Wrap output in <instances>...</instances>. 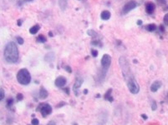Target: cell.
I'll return each mask as SVG.
<instances>
[{
    "mask_svg": "<svg viewBox=\"0 0 168 125\" xmlns=\"http://www.w3.org/2000/svg\"><path fill=\"white\" fill-rule=\"evenodd\" d=\"M119 64H120L121 72L123 74L124 79L126 83L127 88L129 89V91L132 94H136L140 91V86L138 84L137 81L136 80V78L134 77L133 74L130 69V64L126 60V58L125 57H120L119 58Z\"/></svg>",
    "mask_w": 168,
    "mask_h": 125,
    "instance_id": "1",
    "label": "cell"
},
{
    "mask_svg": "<svg viewBox=\"0 0 168 125\" xmlns=\"http://www.w3.org/2000/svg\"><path fill=\"white\" fill-rule=\"evenodd\" d=\"M4 59L8 64L17 63L19 58V53L17 44L14 42H8L4 48Z\"/></svg>",
    "mask_w": 168,
    "mask_h": 125,
    "instance_id": "2",
    "label": "cell"
},
{
    "mask_svg": "<svg viewBox=\"0 0 168 125\" xmlns=\"http://www.w3.org/2000/svg\"><path fill=\"white\" fill-rule=\"evenodd\" d=\"M18 82L22 85H28L31 82V75L27 68H21L17 74Z\"/></svg>",
    "mask_w": 168,
    "mask_h": 125,
    "instance_id": "3",
    "label": "cell"
},
{
    "mask_svg": "<svg viewBox=\"0 0 168 125\" xmlns=\"http://www.w3.org/2000/svg\"><path fill=\"white\" fill-rule=\"evenodd\" d=\"M37 111L40 112L41 115L45 118L47 117L48 115L51 114L52 111H53V108L50 105L46 103H41L37 107Z\"/></svg>",
    "mask_w": 168,
    "mask_h": 125,
    "instance_id": "4",
    "label": "cell"
},
{
    "mask_svg": "<svg viewBox=\"0 0 168 125\" xmlns=\"http://www.w3.org/2000/svg\"><path fill=\"white\" fill-rule=\"evenodd\" d=\"M100 63H101V68L105 71H107L111 64V57L109 54H104Z\"/></svg>",
    "mask_w": 168,
    "mask_h": 125,
    "instance_id": "5",
    "label": "cell"
},
{
    "mask_svg": "<svg viewBox=\"0 0 168 125\" xmlns=\"http://www.w3.org/2000/svg\"><path fill=\"white\" fill-rule=\"evenodd\" d=\"M136 6H137V3L135 0H130L124 5L123 8H122V14H126L128 13H130V11L133 10L134 8H136Z\"/></svg>",
    "mask_w": 168,
    "mask_h": 125,
    "instance_id": "6",
    "label": "cell"
},
{
    "mask_svg": "<svg viewBox=\"0 0 168 125\" xmlns=\"http://www.w3.org/2000/svg\"><path fill=\"white\" fill-rule=\"evenodd\" d=\"M83 82H84V79L80 76H77L76 78V81L73 85V90L76 96H79V88L82 86Z\"/></svg>",
    "mask_w": 168,
    "mask_h": 125,
    "instance_id": "7",
    "label": "cell"
},
{
    "mask_svg": "<svg viewBox=\"0 0 168 125\" xmlns=\"http://www.w3.org/2000/svg\"><path fill=\"white\" fill-rule=\"evenodd\" d=\"M67 83V79L64 76H59L58 78L55 79V84L58 88H63Z\"/></svg>",
    "mask_w": 168,
    "mask_h": 125,
    "instance_id": "8",
    "label": "cell"
},
{
    "mask_svg": "<svg viewBox=\"0 0 168 125\" xmlns=\"http://www.w3.org/2000/svg\"><path fill=\"white\" fill-rule=\"evenodd\" d=\"M155 9H156V5L154 3H151V2H148L147 4H146V12L148 14H151L154 13Z\"/></svg>",
    "mask_w": 168,
    "mask_h": 125,
    "instance_id": "9",
    "label": "cell"
},
{
    "mask_svg": "<svg viewBox=\"0 0 168 125\" xmlns=\"http://www.w3.org/2000/svg\"><path fill=\"white\" fill-rule=\"evenodd\" d=\"M161 81H159V80H156L152 83V84L151 85V91L152 93H156V92L158 91V89L161 88Z\"/></svg>",
    "mask_w": 168,
    "mask_h": 125,
    "instance_id": "10",
    "label": "cell"
},
{
    "mask_svg": "<svg viewBox=\"0 0 168 125\" xmlns=\"http://www.w3.org/2000/svg\"><path fill=\"white\" fill-rule=\"evenodd\" d=\"M49 95L48 91L46 90L45 88V87H43L41 86L40 88H39V98H41V99H45V98H47Z\"/></svg>",
    "mask_w": 168,
    "mask_h": 125,
    "instance_id": "11",
    "label": "cell"
},
{
    "mask_svg": "<svg viewBox=\"0 0 168 125\" xmlns=\"http://www.w3.org/2000/svg\"><path fill=\"white\" fill-rule=\"evenodd\" d=\"M110 16H111V14L110 13V11L108 10H105L103 11L101 14H100V18L102 19V20H109L110 18Z\"/></svg>",
    "mask_w": 168,
    "mask_h": 125,
    "instance_id": "12",
    "label": "cell"
},
{
    "mask_svg": "<svg viewBox=\"0 0 168 125\" xmlns=\"http://www.w3.org/2000/svg\"><path fill=\"white\" fill-rule=\"evenodd\" d=\"M55 59V54L53 53V52H49L48 54L45 55V60L46 62H48V63H51L53 62Z\"/></svg>",
    "mask_w": 168,
    "mask_h": 125,
    "instance_id": "13",
    "label": "cell"
},
{
    "mask_svg": "<svg viewBox=\"0 0 168 125\" xmlns=\"http://www.w3.org/2000/svg\"><path fill=\"white\" fill-rule=\"evenodd\" d=\"M59 6L62 11H65L68 6V0H59Z\"/></svg>",
    "mask_w": 168,
    "mask_h": 125,
    "instance_id": "14",
    "label": "cell"
},
{
    "mask_svg": "<svg viewBox=\"0 0 168 125\" xmlns=\"http://www.w3.org/2000/svg\"><path fill=\"white\" fill-rule=\"evenodd\" d=\"M39 29H40V26H39V24H35V25H34L33 27L30 28V29H29V33L34 35V34H37Z\"/></svg>",
    "mask_w": 168,
    "mask_h": 125,
    "instance_id": "15",
    "label": "cell"
},
{
    "mask_svg": "<svg viewBox=\"0 0 168 125\" xmlns=\"http://www.w3.org/2000/svg\"><path fill=\"white\" fill-rule=\"evenodd\" d=\"M145 28H146V30H147L148 32H155V31L156 30L157 27H156V24H147V25L145 27Z\"/></svg>",
    "mask_w": 168,
    "mask_h": 125,
    "instance_id": "16",
    "label": "cell"
},
{
    "mask_svg": "<svg viewBox=\"0 0 168 125\" xmlns=\"http://www.w3.org/2000/svg\"><path fill=\"white\" fill-rule=\"evenodd\" d=\"M111 93H112V89L110 88L108 91L106 92V94H105V99H106L109 102H113V97L111 96Z\"/></svg>",
    "mask_w": 168,
    "mask_h": 125,
    "instance_id": "17",
    "label": "cell"
},
{
    "mask_svg": "<svg viewBox=\"0 0 168 125\" xmlns=\"http://www.w3.org/2000/svg\"><path fill=\"white\" fill-rule=\"evenodd\" d=\"M36 41H37V43H39V44H45V42L47 41V38L43 34H40V35H39L38 37H37Z\"/></svg>",
    "mask_w": 168,
    "mask_h": 125,
    "instance_id": "18",
    "label": "cell"
},
{
    "mask_svg": "<svg viewBox=\"0 0 168 125\" xmlns=\"http://www.w3.org/2000/svg\"><path fill=\"white\" fill-rule=\"evenodd\" d=\"M87 34L89 35V37H92V38H96L98 36L97 32H96L94 29H89V30L87 31Z\"/></svg>",
    "mask_w": 168,
    "mask_h": 125,
    "instance_id": "19",
    "label": "cell"
},
{
    "mask_svg": "<svg viewBox=\"0 0 168 125\" xmlns=\"http://www.w3.org/2000/svg\"><path fill=\"white\" fill-rule=\"evenodd\" d=\"M14 105V98H9L7 100V107L8 108H11Z\"/></svg>",
    "mask_w": 168,
    "mask_h": 125,
    "instance_id": "20",
    "label": "cell"
},
{
    "mask_svg": "<svg viewBox=\"0 0 168 125\" xmlns=\"http://www.w3.org/2000/svg\"><path fill=\"white\" fill-rule=\"evenodd\" d=\"M16 40H17V43L18 44H20V45H23L24 43V40L23 38H21L20 36H18V37H16Z\"/></svg>",
    "mask_w": 168,
    "mask_h": 125,
    "instance_id": "21",
    "label": "cell"
},
{
    "mask_svg": "<svg viewBox=\"0 0 168 125\" xmlns=\"http://www.w3.org/2000/svg\"><path fill=\"white\" fill-rule=\"evenodd\" d=\"M5 97V92L3 88H0V101H2Z\"/></svg>",
    "mask_w": 168,
    "mask_h": 125,
    "instance_id": "22",
    "label": "cell"
},
{
    "mask_svg": "<svg viewBox=\"0 0 168 125\" xmlns=\"http://www.w3.org/2000/svg\"><path fill=\"white\" fill-rule=\"evenodd\" d=\"M160 5H166L167 4V0H156Z\"/></svg>",
    "mask_w": 168,
    "mask_h": 125,
    "instance_id": "23",
    "label": "cell"
},
{
    "mask_svg": "<svg viewBox=\"0 0 168 125\" xmlns=\"http://www.w3.org/2000/svg\"><path fill=\"white\" fill-rule=\"evenodd\" d=\"M98 54H99V53H98V51L96 50V49H91V55H92L93 57L96 58L98 56Z\"/></svg>",
    "mask_w": 168,
    "mask_h": 125,
    "instance_id": "24",
    "label": "cell"
},
{
    "mask_svg": "<svg viewBox=\"0 0 168 125\" xmlns=\"http://www.w3.org/2000/svg\"><path fill=\"white\" fill-rule=\"evenodd\" d=\"M31 123H32V125H39V121L38 118H33L32 121H31Z\"/></svg>",
    "mask_w": 168,
    "mask_h": 125,
    "instance_id": "25",
    "label": "cell"
},
{
    "mask_svg": "<svg viewBox=\"0 0 168 125\" xmlns=\"http://www.w3.org/2000/svg\"><path fill=\"white\" fill-rule=\"evenodd\" d=\"M156 108H157V104H156V103L155 101L152 102V104H151V109L155 111V110H156Z\"/></svg>",
    "mask_w": 168,
    "mask_h": 125,
    "instance_id": "26",
    "label": "cell"
},
{
    "mask_svg": "<svg viewBox=\"0 0 168 125\" xmlns=\"http://www.w3.org/2000/svg\"><path fill=\"white\" fill-rule=\"evenodd\" d=\"M163 22H164V24L166 25H167L168 26V14H166L163 18Z\"/></svg>",
    "mask_w": 168,
    "mask_h": 125,
    "instance_id": "27",
    "label": "cell"
},
{
    "mask_svg": "<svg viewBox=\"0 0 168 125\" xmlns=\"http://www.w3.org/2000/svg\"><path fill=\"white\" fill-rule=\"evenodd\" d=\"M24 99V95L22 94H17V101H21Z\"/></svg>",
    "mask_w": 168,
    "mask_h": 125,
    "instance_id": "28",
    "label": "cell"
},
{
    "mask_svg": "<svg viewBox=\"0 0 168 125\" xmlns=\"http://www.w3.org/2000/svg\"><path fill=\"white\" fill-rule=\"evenodd\" d=\"M65 71H67L68 73H69V74L72 73V69H71V68H70L69 66H65Z\"/></svg>",
    "mask_w": 168,
    "mask_h": 125,
    "instance_id": "29",
    "label": "cell"
},
{
    "mask_svg": "<svg viewBox=\"0 0 168 125\" xmlns=\"http://www.w3.org/2000/svg\"><path fill=\"white\" fill-rule=\"evenodd\" d=\"M64 105H65V102H61V103H59V104L56 106V108H61V107H63Z\"/></svg>",
    "mask_w": 168,
    "mask_h": 125,
    "instance_id": "30",
    "label": "cell"
},
{
    "mask_svg": "<svg viewBox=\"0 0 168 125\" xmlns=\"http://www.w3.org/2000/svg\"><path fill=\"white\" fill-rule=\"evenodd\" d=\"M159 29H160V31H161V32H162V33H164V32H165V27L163 26V25H160V27H159Z\"/></svg>",
    "mask_w": 168,
    "mask_h": 125,
    "instance_id": "31",
    "label": "cell"
},
{
    "mask_svg": "<svg viewBox=\"0 0 168 125\" xmlns=\"http://www.w3.org/2000/svg\"><path fill=\"white\" fill-rule=\"evenodd\" d=\"M91 44H92V45H95V46H96V45H99V41H98V40L92 41V43H91Z\"/></svg>",
    "mask_w": 168,
    "mask_h": 125,
    "instance_id": "32",
    "label": "cell"
},
{
    "mask_svg": "<svg viewBox=\"0 0 168 125\" xmlns=\"http://www.w3.org/2000/svg\"><path fill=\"white\" fill-rule=\"evenodd\" d=\"M18 26H19V27H20V26H22V24H23V20H22V19H18Z\"/></svg>",
    "mask_w": 168,
    "mask_h": 125,
    "instance_id": "33",
    "label": "cell"
},
{
    "mask_svg": "<svg viewBox=\"0 0 168 125\" xmlns=\"http://www.w3.org/2000/svg\"><path fill=\"white\" fill-rule=\"evenodd\" d=\"M47 125H56V123H55V121H53V120H51V121H49L47 123Z\"/></svg>",
    "mask_w": 168,
    "mask_h": 125,
    "instance_id": "34",
    "label": "cell"
},
{
    "mask_svg": "<svg viewBox=\"0 0 168 125\" xmlns=\"http://www.w3.org/2000/svg\"><path fill=\"white\" fill-rule=\"evenodd\" d=\"M141 118H143L144 120H146V119H147V118H148V117H147V116H146V114H141Z\"/></svg>",
    "mask_w": 168,
    "mask_h": 125,
    "instance_id": "35",
    "label": "cell"
},
{
    "mask_svg": "<svg viewBox=\"0 0 168 125\" xmlns=\"http://www.w3.org/2000/svg\"><path fill=\"white\" fill-rule=\"evenodd\" d=\"M64 90H65V93H67V94H69V88H64Z\"/></svg>",
    "mask_w": 168,
    "mask_h": 125,
    "instance_id": "36",
    "label": "cell"
},
{
    "mask_svg": "<svg viewBox=\"0 0 168 125\" xmlns=\"http://www.w3.org/2000/svg\"><path fill=\"white\" fill-rule=\"evenodd\" d=\"M141 24H142V21L138 20L137 21V25H141Z\"/></svg>",
    "mask_w": 168,
    "mask_h": 125,
    "instance_id": "37",
    "label": "cell"
},
{
    "mask_svg": "<svg viewBox=\"0 0 168 125\" xmlns=\"http://www.w3.org/2000/svg\"><path fill=\"white\" fill-rule=\"evenodd\" d=\"M49 37H53V34H52V32H49Z\"/></svg>",
    "mask_w": 168,
    "mask_h": 125,
    "instance_id": "38",
    "label": "cell"
},
{
    "mask_svg": "<svg viewBox=\"0 0 168 125\" xmlns=\"http://www.w3.org/2000/svg\"><path fill=\"white\" fill-rule=\"evenodd\" d=\"M84 94H88V90H87V89H85V90H84Z\"/></svg>",
    "mask_w": 168,
    "mask_h": 125,
    "instance_id": "39",
    "label": "cell"
},
{
    "mask_svg": "<svg viewBox=\"0 0 168 125\" xmlns=\"http://www.w3.org/2000/svg\"><path fill=\"white\" fill-rule=\"evenodd\" d=\"M25 2H32V1H34V0H24Z\"/></svg>",
    "mask_w": 168,
    "mask_h": 125,
    "instance_id": "40",
    "label": "cell"
},
{
    "mask_svg": "<svg viewBox=\"0 0 168 125\" xmlns=\"http://www.w3.org/2000/svg\"><path fill=\"white\" fill-rule=\"evenodd\" d=\"M79 1H83V2H85L86 0H79Z\"/></svg>",
    "mask_w": 168,
    "mask_h": 125,
    "instance_id": "41",
    "label": "cell"
},
{
    "mask_svg": "<svg viewBox=\"0 0 168 125\" xmlns=\"http://www.w3.org/2000/svg\"><path fill=\"white\" fill-rule=\"evenodd\" d=\"M166 99H168V94L166 95Z\"/></svg>",
    "mask_w": 168,
    "mask_h": 125,
    "instance_id": "42",
    "label": "cell"
}]
</instances>
